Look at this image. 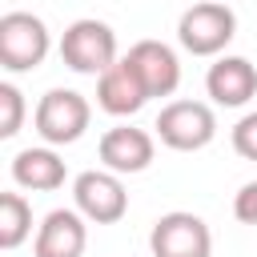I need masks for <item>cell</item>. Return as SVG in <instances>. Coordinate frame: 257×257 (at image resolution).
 Listing matches in <instances>:
<instances>
[{
    "instance_id": "30bf717a",
    "label": "cell",
    "mask_w": 257,
    "mask_h": 257,
    "mask_svg": "<svg viewBox=\"0 0 257 257\" xmlns=\"http://www.w3.org/2000/svg\"><path fill=\"white\" fill-rule=\"evenodd\" d=\"M124 60L137 68V76L145 80L149 96H173L177 84H181V60L177 52L165 44V40H137Z\"/></svg>"
},
{
    "instance_id": "2e32d148",
    "label": "cell",
    "mask_w": 257,
    "mask_h": 257,
    "mask_svg": "<svg viewBox=\"0 0 257 257\" xmlns=\"http://www.w3.org/2000/svg\"><path fill=\"white\" fill-rule=\"evenodd\" d=\"M229 141H233V153H237V157L257 161V112H245V116L233 124Z\"/></svg>"
},
{
    "instance_id": "9a60e30c",
    "label": "cell",
    "mask_w": 257,
    "mask_h": 257,
    "mask_svg": "<svg viewBox=\"0 0 257 257\" xmlns=\"http://www.w3.org/2000/svg\"><path fill=\"white\" fill-rule=\"evenodd\" d=\"M20 124H24V92L12 80H4L0 84V137L12 141L20 133Z\"/></svg>"
},
{
    "instance_id": "5bb4252c",
    "label": "cell",
    "mask_w": 257,
    "mask_h": 257,
    "mask_svg": "<svg viewBox=\"0 0 257 257\" xmlns=\"http://www.w3.org/2000/svg\"><path fill=\"white\" fill-rule=\"evenodd\" d=\"M32 237V205L24 193H0V249H20Z\"/></svg>"
},
{
    "instance_id": "8fae6325",
    "label": "cell",
    "mask_w": 257,
    "mask_h": 257,
    "mask_svg": "<svg viewBox=\"0 0 257 257\" xmlns=\"http://www.w3.org/2000/svg\"><path fill=\"white\" fill-rule=\"evenodd\" d=\"M205 92L221 108H241L257 96V68L245 56H217L205 72Z\"/></svg>"
},
{
    "instance_id": "6da1fadb",
    "label": "cell",
    "mask_w": 257,
    "mask_h": 257,
    "mask_svg": "<svg viewBox=\"0 0 257 257\" xmlns=\"http://www.w3.org/2000/svg\"><path fill=\"white\" fill-rule=\"evenodd\" d=\"M60 60L80 72V76H100L108 72L120 56H116V32L112 24L96 20V16H80L64 28L60 36Z\"/></svg>"
},
{
    "instance_id": "9c48e42d",
    "label": "cell",
    "mask_w": 257,
    "mask_h": 257,
    "mask_svg": "<svg viewBox=\"0 0 257 257\" xmlns=\"http://www.w3.org/2000/svg\"><path fill=\"white\" fill-rule=\"evenodd\" d=\"M88 245V221L76 209H52L36 225L32 257H84Z\"/></svg>"
},
{
    "instance_id": "7c38bea8",
    "label": "cell",
    "mask_w": 257,
    "mask_h": 257,
    "mask_svg": "<svg viewBox=\"0 0 257 257\" xmlns=\"http://www.w3.org/2000/svg\"><path fill=\"white\" fill-rule=\"evenodd\" d=\"M145 100H153V96H149L145 80L137 76V68H133L124 56H120L108 72L96 76V104H100L108 116H133V112L145 108Z\"/></svg>"
},
{
    "instance_id": "3957f363",
    "label": "cell",
    "mask_w": 257,
    "mask_h": 257,
    "mask_svg": "<svg viewBox=\"0 0 257 257\" xmlns=\"http://www.w3.org/2000/svg\"><path fill=\"white\" fill-rule=\"evenodd\" d=\"M88 120H92V104L76 88H48L36 100V112H32L36 137L44 145H52V149L56 145H76L84 137Z\"/></svg>"
},
{
    "instance_id": "52a82bcc",
    "label": "cell",
    "mask_w": 257,
    "mask_h": 257,
    "mask_svg": "<svg viewBox=\"0 0 257 257\" xmlns=\"http://www.w3.org/2000/svg\"><path fill=\"white\" fill-rule=\"evenodd\" d=\"M149 249H153V257H209L213 253V233L197 213L173 209V213L153 221Z\"/></svg>"
},
{
    "instance_id": "e0dca14e",
    "label": "cell",
    "mask_w": 257,
    "mask_h": 257,
    "mask_svg": "<svg viewBox=\"0 0 257 257\" xmlns=\"http://www.w3.org/2000/svg\"><path fill=\"white\" fill-rule=\"evenodd\" d=\"M233 217L241 225H257V181H245L233 197Z\"/></svg>"
},
{
    "instance_id": "ba28073f",
    "label": "cell",
    "mask_w": 257,
    "mask_h": 257,
    "mask_svg": "<svg viewBox=\"0 0 257 257\" xmlns=\"http://www.w3.org/2000/svg\"><path fill=\"white\" fill-rule=\"evenodd\" d=\"M96 157H100V165H104L108 173H116V177L145 173V169L153 165V157H157V141H153V133L137 128V124H112V128L100 137Z\"/></svg>"
},
{
    "instance_id": "7a4b0ae2",
    "label": "cell",
    "mask_w": 257,
    "mask_h": 257,
    "mask_svg": "<svg viewBox=\"0 0 257 257\" xmlns=\"http://www.w3.org/2000/svg\"><path fill=\"white\" fill-rule=\"evenodd\" d=\"M233 36H237V16L225 0H201L185 8L177 20V40L193 56H221Z\"/></svg>"
},
{
    "instance_id": "4fadbf2b",
    "label": "cell",
    "mask_w": 257,
    "mask_h": 257,
    "mask_svg": "<svg viewBox=\"0 0 257 257\" xmlns=\"http://www.w3.org/2000/svg\"><path fill=\"white\" fill-rule=\"evenodd\" d=\"M64 177H68V169H64V161L56 157L52 145L20 149L12 157V181L20 189H28V193H52V189L64 185Z\"/></svg>"
},
{
    "instance_id": "5b68a950",
    "label": "cell",
    "mask_w": 257,
    "mask_h": 257,
    "mask_svg": "<svg viewBox=\"0 0 257 257\" xmlns=\"http://www.w3.org/2000/svg\"><path fill=\"white\" fill-rule=\"evenodd\" d=\"M157 137L173 153H197L217 137V116L205 100H169L157 116Z\"/></svg>"
},
{
    "instance_id": "277c9868",
    "label": "cell",
    "mask_w": 257,
    "mask_h": 257,
    "mask_svg": "<svg viewBox=\"0 0 257 257\" xmlns=\"http://www.w3.org/2000/svg\"><path fill=\"white\" fill-rule=\"evenodd\" d=\"M48 48H52L48 24L36 12H4L0 16V68L4 72L40 68Z\"/></svg>"
},
{
    "instance_id": "8992f818",
    "label": "cell",
    "mask_w": 257,
    "mask_h": 257,
    "mask_svg": "<svg viewBox=\"0 0 257 257\" xmlns=\"http://www.w3.org/2000/svg\"><path fill=\"white\" fill-rule=\"evenodd\" d=\"M72 209L92 225H116L128 213L124 181L108 169H84L72 181Z\"/></svg>"
}]
</instances>
